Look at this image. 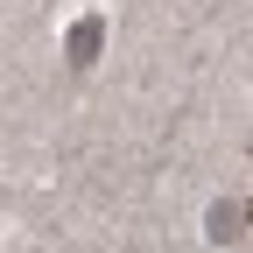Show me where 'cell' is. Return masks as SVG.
<instances>
[{"instance_id": "6da1fadb", "label": "cell", "mask_w": 253, "mask_h": 253, "mask_svg": "<svg viewBox=\"0 0 253 253\" xmlns=\"http://www.w3.org/2000/svg\"><path fill=\"white\" fill-rule=\"evenodd\" d=\"M99 42H106V21L84 14V21L71 28V63H91V56H99Z\"/></svg>"}, {"instance_id": "7a4b0ae2", "label": "cell", "mask_w": 253, "mask_h": 253, "mask_svg": "<svg viewBox=\"0 0 253 253\" xmlns=\"http://www.w3.org/2000/svg\"><path fill=\"white\" fill-rule=\"evenodd\" d=\"M218 246H225V239H246V211L239 204H211V225H204Z\"/></svg>"}]
</instances>
